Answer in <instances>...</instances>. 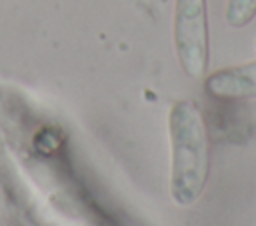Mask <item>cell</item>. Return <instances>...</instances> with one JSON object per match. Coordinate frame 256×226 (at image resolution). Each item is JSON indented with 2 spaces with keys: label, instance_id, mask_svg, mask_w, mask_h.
Listing matches in <instances>:
<instances>
[{
  "label": "cell",
  "instance_id": "1",
  "mask_svg": "<svg viewBox=\"0 0 256 226\" xmlns=\"http://www.w3.org/2000/svg\"><path fill=\"white\" fill-rule=\"evenodd\" d=\"M172 146L170 192L176 204L192 206L204 192L210 174V146L204 118L190 100L174 102L168 116Z\"/></svg>",
  "mask_w": 256,
  "mask_h": 226
},
{
  "label": "cell",
  "instance_id": "4",
  "mask_svg": "<svg viewBox=\"0 0 256 226\" xmlns=\"http://www.w3.org/2000/svg\"><path fill=\"white\" fill-rule=\"evenodd\" d=\"M224 16L228 26L244 28L256 18V0H228Z\"/></svg>",
  "mask_w": 256,
  "mask_h": 226
},
{
  "label": "cell",
  "instance_id": "3",
  "mask_svg": "<svg viewBox=\"0 0 256 226\" xmlns=\"http://www.w3.org/2000/svg\"><path fill=\"white\" fill-rule=\"evenodd\" d=\"M206 92L224 100L256 98V60L216 70L204 80Z\"/></svg>",
  "mask_w": 256,
  "mask_h": 226
},
{
  "label": "cell",
  "instance_id": "2",
  "mask_svg": "<svg viewBox=\"0 0 256 226\" xmlns=\"http://www.w3.org/2000/svg\"><path fill=\"white\" fill-rule=\"evenodd\" d=\"M174 48L182 70L200 80L208 70V4L206 0H176L174 4Z\"/></svg>",
  "mask_w": 256,
  "mask_h": 226
}]
</instances>
